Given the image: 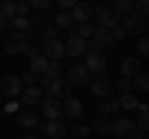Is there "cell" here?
I'll return each instance as SVG.
<instances>
[{"mask_svg":"<svg viewBox=\"0 0 149 139\" xmlns=\"http://www.w3.org/2000/svg\"><path fill=\"white\" fill-rule=\"evenodd\" d=\"M87 47H92L90 52H100V50H109V47H114V40H112L109 30H102V27H95L92 38L87 40Z\"/></svg>","mask_w":149,"mask_h":139,"instance_id":"cell-1","label":"cell"},{"mask_svg":"<svg viewBox=\"0 0 149 139\" xmlns=\"http://www.w3.org/2000/svg\"><path fill=\"white\" fill-rule=\"evenodd\" d=\"M92 17H97V22H100L102 30H112V27H117L119 22H122L117 15H114V13L109 10V8H104V5L92 8Z\"/></svg>","mask_w":149,"mask_h":139,"instance_id":"cell-2","label":"cell"},{"mask_svg":"<svg viewBox=\"0 0 149 139\" xmlns=\"http://www.w3.org/2000/svg\"><path fill=\"white\" fill-rule=\"evenodd\" d=\"M40 107H42V117L47 119V122H57V119L62 117V102L55 99V97H42Z\"/></svg>","mask_w":149,"mask_h":139,"instance_id":"cell-3","label":"cell"},{"mask_svg":"<svg viewBox=\"0 0 149 139\" xmlns=\"http://www.w3.org/2000/svg\"><path fill=\"white\" fill-rule=\"evenodd\" d=\"M119 25L124 27L127 35H144V32H147V17H139V15H134V13H129Z\"/></svg>","mask_w":149,"mask_h":139,"instance_id":"cell-4","label":"cell"},{"mask_svg":"<svg viewBox=\"0 0 149 139\" xmlns=\"http://www.w3.org/2000/svg\"><path fill=\"white\" fill-rule=\"evenodd\" d=\"M20 92H22V82H20L17 75H8V77L0 80V95L15 99V97H20Z\"/></svg>","mask_w":149,"mask_h":139,"instance_id":"cell-5","label":"cell"},{"mask_svg":"<svg viewBox=\"0 0 149 139\" xmlns=\"http://www.w3.org/2000/svg\"><path fill=\"white\" fill-rule=\"evenodd\" d=\"M82 67L87 70V72H95V75H104V70H107V57L102 52H87V62L82 65Z\"/></svg>","mask_w":149,"mask_h":139,"instance_id":"cell-6","label":"cell"},{"mask_svg":"<svg viewBox=\"0 0 149 139\" xmlns=\"http://www.w3.org/2000/svg\"><path fill=\"white\" fill-rule=\"evenodd\" d=\"M72 95V85L67 82V77H55L52 85H50V97H55V99H67V97Z\"/></svg>","mask_w":149,"mask_h":139,"instance_id":"cell-7","label":"cell"},{"mask_svg":"<svg viewBox=\"0 0 149 139\" xmlns=\"http://www.w3.org/2000/svg\"><path fill=\"white\" fill-rule=\"evenodd\" d=\"M62 47H65V55L67 57H82V55H87V42L82 38H77V35H72Z\"/></svg>","mask_w":149,"mask_h":139,"instance_id":"cell-8","label":"cell"},{"mask_svg":"<svg viewBox=\"0 0 149 139\" xmlns=\"http://www.w3.org/2000/svg\"><path fill=\"white\" fill-rule=\"evenodd\" d=\"M112 134H117L119 139H129L134 134V119H127V117L114 119L112 122Z\"/></svg>","mask_w":149,"mask_h":139,"instance_id":"cell-9","label":"cell"},{"mask_svg":"<svg viewBox=\"0 0 149 139\" xmlns=\"http://www.w3.org/2000/svg\"><path fill=\"white\" fill-rule=\"evenodd\" d=\"M67 82L74 85V87H82V85L90 82V72H87L82 65H72V67L67 70Z\"/></svg>","mask_w":149,"mask_h":139,"instance_id":"cell-10","label":"cell"},{"mask_svg":"<svg viewBox=\"0 0 149 139\" xmlns=\"http://www.w3.org/2000/svg\"><path fill=\"white\" fill-rule=\"evenodd\" d=\"M42 92H40V87H22V92H20V102L25 104V107H35V104H40L42 102Z\"/></svg>","mask_w":149,"mask_h":139,"instance_id":"cell-11","label":"cell"},{"mask_svg":"<svg viewBox=\"0 0 149 139\" xmlns=\"http://www.w3.org/2000/svg\"><path fill=\"white\" fill-rule=\"evenodd\" d=\"M30 50V40L27 38H10L5 40V52L8 55H27Z\"/></svg>","mask_w":149,"mask_h":139,"instance_id":"cell-12","label":"cell"},{"mask_svg":"<svg viewBox=\"0 0 149 139\" xmlns=\"http://www.w3.org/2000/svg\"><path fill=\"white\" fill-rule=\"evenodd\" d=\"M82 102L74 99V97H67V99H62V114L67 119H80L82 117Z\"/></svg>","mask_w":149,"mask_h":139,"instance_id":"cell-13","label":"cell"},{"mask_svg":"<svg viewBox=\"0 0 149 139\" xmlns=\"http://www.w3.org/2000/svg\"><path fill=\"white\" fill-rule=\"evenodd\" d=\"M45 57H47V62H60V60L65 57V47L60 40H52V42H45Z\"/></svg>","mask_w":149,"mask_h":139,"instance_id":"cell-14","label":"cell"},{"mask_svg":"<svg viewBox=\"0 0 149 139\" xmlns=\"http://www.w3.org/2000/svg\"><path fill=\"white\" fill-rule=\"evenodd\" d=\"M112 92V80L107 75H97V80L92 82V95L95 97H109Z\"/></svg>","mask_w":149,"mask_h":139,"instance_id":"cell-15","label":"cell"},{"mask_svg":"<svg viewBox=\"0 0 149 139\" xmlns=\"http://www.w3.org/2000/svg\"><path fill=\"white\" fill-rule=\"evenodd\" d=\"M70 15H72V22H90L92 20V5H87V3H74Z\"/></svg>","mask_w":149,"mask_h":139,"instance_id":"cell-16","label":"cell"},{"mask_svg":"<svg viewBox=\"0 0 149 139\" xmlns=\"http://www.w3.org/2000/svg\"><path fill=\"white\" fill-rule=\"evenodd\" d=\"M119 72H122V77L124 80H132L134 75H139V60L134 57H124L122 60V65H119Z\"/></svg>","mask_w":149,"mask_h":139,"instance_id":"cell-17","label":"cell"},{"mask_svg":"<svg viewBox=\"0 0 149 139\" xmlns=\"http://www.w3.org/2000/svg\"><path fill=\"white\" fill-rule=\"evenodd\" d=\"M42 132L47 134L50 139H65V134H67V127H65L62 119H57V122H47L42 127Z\"/></svg>","mask_w":149,"mask_h":139,"instance_id":"cell-18","label":"cell"},{"mask_svg":"<svg viewBox=\"0 0 149 139\" xmlns=\"http://www.w3.org/2000/svg\"><path fill=\"white\" fill-rule=\"evenodd\" d=\"M30 60V72L32 75H45L47 72V57H45L42 52H37V55H32V57H27Z\"/></svg>","mask_w":149,"mask_h":139,"instance_id":"cell-19","label":"cell"},{"mask_svg":"<svg viewBox=\"0 0 149 139\" xmlns=\"http://www.w3.org/2000/svg\"><path fill=\"white\" fill-rule=\"evenodd\" d=\"M37 122H40V119H37L35 112H20L15 117V124H17V127H22V129H35Z\"/></svg>","mask_w":149,"mask_h":139,"instance_id":"cell-20","label":"cell"},{"mask_svg":"<svg viewBox=\"0 0 149 139\" xmlns=\"http://www.w3.org/2000/svg\"><path fill=\"white\" fill-rule=\"evenodd\" d=\"M132 8H134V3H132V0H114L109 10L114 13V15H117L119 20H122V17H127L129 13H132Z\"/></svg>","mask_w":149,"mask_h":139,"instance_id":"cell-21","label":"cell"},{"mask_svg":"<svg viewBox=\"0 0 149 139\" xmlns=\"http://www.w3.org/2000/svg\"><path fill=\"white\" fill-rule=\"evenodd\" d=\"M57 30H70V27H74V22H72V15L70 13H65V10H57L55 13V22H52Z\"/></svg>","mask_w":149,"mask_h":139,"instance_id":"cell-22","label":"cell"},{"mask_svg":"<svg viewBox=\"0 0 149 139\" xmlns=\"http://www.w3.org/2000/svg\"><path fill=\"white\" fill-rule=\"evenodd\" d=\"M57 32H60V30L50 22V25L42 27V32H35V40H40L42 45H45V42H52V40H57Z\"/></svg>","mask_w":149,"mask_h":139,"instance_id":"cell-23","label":"cell"},{"mask_svg":"<svg viewBox=\"0 0 149 139\" xmlns=\"http://www.w3.org/2000/svg\"><path fill=\"white\" fill-rule=\"evenodd\" d=\"M129 85H132L134 92H147L149 90V75L147 72H139V75H134L132 80H129Z\"/></svg>","mask_w":149,"mask_h":139,"instance_id":"cell-24","label":"cell"},{"mask_svg":"<svg viewBox=\"0 0 149 139\" xmlns=\"http://www.w3.org/2000/svg\"><path fill=\"white\" fill-rule=\"evenodd\" d=\"M0 17L10 22L15 17V0H0Z\"/></svg>","mask_w":149,"mask_h":139,"instance_id":"cell-25","label":"cell"},{"mask_svg":"<svg viewBox=\"0 0 149 139\" xmlns=\"http://www.w3.org/2000/svg\"><path fill=\"white\" fill-rule=\"evenodd\" d=\"M90 129H95V132L97 134H102V137H109V134H112V122H109V119H95V124H92V127Z\"/></svg>","mask_w":149,"mask_h":139,"instance_id":"cell-26","label":"cell"},{"mask_svg":"<svg viewBox=\"0 0 149 139\" xmlns=\"http://www.w3.org/2000/svg\"><path fill=\"white\" fill-rule=\"evenodd\" d=\"M92 32H95V25H92V22H80V25H77V32H74V35H77V38H82L87 42V40L92 38Z\"/></svg>","mask_w":149,"mask_h":139,"instance_id":"cell-27","label":"cell"},{"mask_svg":"<svg viewBox=\"0 0 149 139\" xmlns=\"http://www.w3.org/2000/svg\"><path fill=\"white\" fill-rule=\"evenodd\" d=\"M119 104H122V112H127V109H137V107H139V102L134 99L132 92H129V95H122V97H119Z\"/></svg>","mask_w":149,"mask_h":139,"instance_id":"cell-28","label":"cell"},{"mask_svg":"<svg viewBox=\"0 0 149 139\" xmlns=\"http://www.w3.org/2000/svg\"><path fill=\"white\" fill-rule=\"evenodd\" d=\"M70 132H72V137H74V139H85V137H90V132H92V129L87 127V124H74V127L70 129Z\"/></svg>","mask_w":149,"mask_h":139,"instance_id":"cell-29","label":"cell"},{"mask_svg":"<svg viewBox=\"0 0 149 139\" xmlns=\"http://www.w3.org/2000/svg\"><path fill=\"white\" fill-rule=\"evenodd\" d=\"M132 13H134V15H139V17H147V13H149L147 0H137V3H134V8H132Z\"/></svg>","mask_w":149,"mask_h":139,"instance_id":"cell-30","label":"cell"},{"mask_svg":"<svg viewBox=\"0 0 149 139\" xmlns=\"http://www.w3.org/2000/svg\"><path fill=\"white\" fill-rule=\"evenodd\" d=\"M62 75V67H60V62H50L47 65V72H45V77L47 80H55V77Z\"/></svg>","mask_w":149,"mask_h":139,"instance_id":"cell-31","label":"cell"},{"mask_svg":"<svg viewBox=\"0 0 149 139\" xmlns=\"http://www.w3.org/2000/svg\"><path fill=\"white\" fill-rule=\"evenodd\" d=\"M30 3H25V0H20V3H15V17H27V13H30Z\"/></svg>","mask_w":149,"mask_h":139,"instance_id":"cell-32","label":"cell"},{"mask_svg":"<svg viewBox=\"0 0 149 139\" xmlns=\"http://www.w3.org/2000/svg\"><path fill=\"white\" fill-rule=\"evenodd\" d=\"M30 8H35V10H40V13H50L52 10V3H50V0H32Z\"/></svg>","mask_w":149,"mask_h":139,"instance_id":"cell-33","label":"cell"},{"mask_svg":"<svg viewBox=\"0 0 149 139\" xmlns=\"http://www.w3.org/2000/svg\"><path fill=\"white\" fill-rule=\"evenodd\" d=\"M109 35H112V40H114V45H117V42H122V40L127 38V32H124V27H122V25L112 27V30H109Z\"/></svg>","mask_w":149,"mask_h":139,"instance_id":"cell-34","label":"cell"},{"mask_svg":"<svg viewBox=\"0 0 149 139\" xmlns=\"http://www.w3.org/2000/svg\"><path fill=\"white\" fill-rule=\"evenodd\" d=\"M137 52H139V57H147L149 55V40L144 38V35L139 38V42H137Z\"/></svg>","mask_w":149,"mask_h":139,"instance_id":"cell-35","label":"cell"},{"mask_svg":"<svg viewBox=\"0 0 149 139\" xmlns=\"http://www.w3.org/2000/svg\"><path fill=\"white\" fill-rule=\"evenodd\" d=\"M35 80H37V75H32L30 70H27L25 75L20 77V82H22V87H35Z\"/></svg>","mask_w":149,"mask_h":139,"instance_id":"cell-36","label":"cell"},{"mask_svg":"<svg viewBox=\"0 0 149 139\" xmlns=\"http://www.w3.org/2000/svg\"><path fill=\"white\" fill-rule=\"evenodd\" d=\"M117 90L122 92V95H129V92H132V85H129V80H124V77H122V80L117 82Z\"/></svg>","mask_w":149,"mask_h":139,"instance_id":"cell-37","label":"cell"},{"mask_svg":"<svg viewBox=\"0 0 149 139\" xmlns=\"http://www.w3.org/2000/svg\"><path fill=\"white\" fill-rule=\"evenodd\" d=\"M57 8H60V10H65V13H70L74 8V0H57Z\"/></svg>","mask_w":149,"mask_h":139,"instance_id":"cell-38","label":"cell"},{"mask_svg":"<svg viewBox=\"0 0 149 139\" xmlns=\"http://www.w3.org/2000/svg\"><path fill=\"white\" fill-rule=\"evenodd\" d=\"M109 112H122V104H119V99H109Z\"/></svg>","mask_w":149,"mask_h":139,"instance_id":"cell-39","label":"cell"},{"mask_svg":"<svg viewBox=\"0 0 149 139\" xmlns=\"http://www.w3.org/2000/svg\"><path fill=\"white\" fill-rule=\"evenodd\" d=\"M100 114H109V99L100 104Z\"/></svg>","mask_w":149,"mask_h":139,"instance_id":"cell-40","label":"cell"},{"mask_svg":"<svg viewBox=\"0 0 149 139\" xmlns=\"http://www.w3.org/2000/svg\"><path fill=\"white\" fill-rule=\"evenodd\" d=\"M129 139H147V134H142V132H134Z\"/></svg>","mask_w":149,"mask_h":139,"instance_id":"cell-41","label":"cell"},{"mask_svg":"<svg viewBox=\"0 0 149 139\" xmlns=\"http://www.w3.org/2000/svg\"><path fill=\"white\" fill-rule=\"evenodd\" d=\"M5 27H8V22H5V20H3V17H0V32L5 30Z\"/></svg>","mask_w":149,"mask_h":139,"instance_id":"cell-42","label":"cell"},{"mask_svg":"<svg viewBox=\"0 0 149 139\" xmlns=\"http://www.w3.org/2000/svg\"><path fill=\"white\" fill-rule=\"evenodd\" d=\"M22 139H35V134H25V137H22Z\"/></svg>","mask_w":149,"mask_h":139,"instance_id":"cell-43","label":"cell"}]
</instances>
